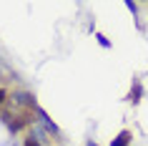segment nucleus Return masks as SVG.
<instances>
[{
  "label": "nucleus",
  "mask_w": 148,
  "mask_h": 146,
  "mask_svg": "<svg viewBox=\"0 0 148 146\" xmlns=\"http://www.w3.org/2000/svg\"><path fill=\"white\" fill-rule=\"evenodd\" d=\"M3 118H5V123H8V129L13 131V134H18V131H23L28 123L33 121V113H3Z\"/></svg>",
  "instance_id": "1"
},
{
  "label": "nucleus",
  "mask_w": 148,
  "mask_h": 146,
  "mask_svg": "<svg viewBox=\"0 0 148 146\" xmlns=\"http://www.w3.org/2000/svg\"><path fill=\"white\" fill-rule=\"evenodd\" d=\"M131 144V131H121L113 141H110V146H128Z\"/></svg>",
  "instance_id": "2"
},
{
  "label": "nucleus",
  "mask_w": 148,
  "mask_h": 146,
  "mask_svg": "<svg viewBox=\"0 0 148 146\" xmlns=\"http://www.w3.org/2000/svg\"><path fill=\"white\" fill-rule=\"evenodd\" d=\"M140 93H143V91H140V86L136 83V88H131V96H128V101H133V103H138V101H140Z\"/></svg>",
  "instance_id": "3"
},
{
  "label": "nucleus",
  "mask_w": 148,
  "mask_h": 146,
  "mask_svg": "<svg viewBox=\"0 0 148 146\" xmlns=\"http://www.w3.org/2000/svg\"><path fill=\"white\" fill-rule=\"evenodd\" d=\"M95 38H98V43H101L103 48H110V40L106 38V35H95Z\"/></svg>",
  "instance_id": "4"
},
{
  "label": "nucleus",
  "mask_w": 148,
  "mask_h": 146,
  "mask_svg": "<svg viewBox=\"0 0 148 146\" xmlns=\"http://www.w3.org/2000/svg\"><path fill=\"white\" fill-rule=\"evenodd\" d=\"M8 101V91L5 88H0V111H3V103Z\"/></svg>",
  "instance_id": "5"
},
{
  "label": "nucleus",
  "mask_w": 148,
  "mask_h": 146,
  "mask_svg": "<svg viewBox=\"0 0 148 146\" xmlns=\"http://www.w3.org/2000/svg\"><path fill=\"white\" fill-rule=\"evenodd\" d=\"M25 146H40V144H38V138L30 136V138H25Z\"/></svg>",
  "instance_id": "6"
},
{
  "label": "nucleus",
  "mask_w": 148,
  "mask_h": 146,
  "mask_svg": "<svg viewBox=\"0 0 148 146\" xmlns=\"http://www.w3.org/2000/svg\"><path fill=\"white\" fill-rule=\"evenodd\" d=\"M88 146H95V144H88Z\"/></svg>",
  "instance_id": "7"
}]
</instances>
